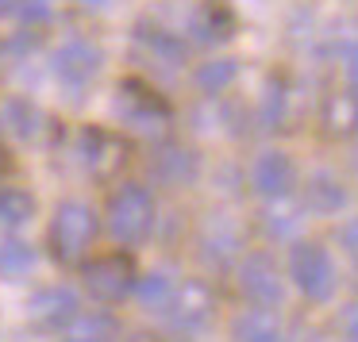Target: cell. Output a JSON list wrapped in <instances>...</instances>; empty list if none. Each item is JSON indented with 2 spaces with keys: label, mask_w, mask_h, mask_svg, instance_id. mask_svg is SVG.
<instances>
[{
  "label": "cell",
  "mask_w": 358,
  "mask_h": 342,
  "mask_svg": "<svg viewBox=\"0 0 358 342\" xmlns=\"http://www.w3.org/2000/svg\"><path fill=\"white\" fill-rule=\"evenodd\" d=\"M155 196L143 185H120L108 200V235L124 246H139L155 231Z\"/></svg>",
  "instance_id": "1"
},
{
  "label": "cell",
  "mask_w": 358,
  "mask_h": 342,
  "mask_svg": "<svg viewBox=\"0 0 358 342\" xmlns=\"http://www.w3.org/2000/svg\"><path fill=\"white\" fill-rule=\"evenodd\" d=\"M96 239V216L89 204L81 200H66L55 208V219L47 227V242H50V254L58 262H78L85 258V250L93 246Z\"/></svg>",
  "instance_id": "2"
},
{
  "label": "cell",
  "mask_w": 358,
  "mask_h": 342,
  "mask_svg": "<svg viewBox=\"0 0 358 342\" xmlns=\"http://www.w3.org/2000/svg\"><path fill=\"white\" fill-rule=\"evenodd\" d=\"M289 277L308 300H331L335 292V262L324 246L316 242H296L289 254Z\"/></svg>",
  "instance_id": "3"
},
{
  "label": "cell",
  "mask_w": 358,
  "mask_h": 342,
  "mask_svg": "<svg viewBox=\"0 0 358 342\" xmlns=\"http://www.w3.org/2000/svg\"><path fill=\"white\" fill-rule=\"evenodd\" d=\"M170 334L178 342H189L193 334H201L212 319V292L201 281H189L185 288H178L170 300Z\"/></svg>",
  "instance_id": "4"
},
{
  "label": "cell",
  "mask_w": 358,
  "mask_h": 342,
  "mask_svg": "<svg viewBox=\"0 0 358 342\" xmlns=\"http://www.w3.org/2000/svg\"><path fill=\"white\" fill-rule=\"evenodd\" d=\"M101 66H104L101 47H93V43H85V39L62 43V47L55 50V58H50V70H55L58 85L73 89V93H78V89H85L89 81L101 73Z\"/></svg>",
  "instance_id": "5"
},
{
  "label": "cell",
  "mask_w": 358,
  "mask_h": 342,
  "mask_svg": "<svg viewBox=\"0 0 358 342\" xmlns=\"http://www.w3.org/2000/svg\"><path fill=\"white\" fill-rule=\"evenodd\" d=\"M85 285L93 292V300L101 304H120L135 285V265L127 262L124 254H108L96 258V262L85 265Z\"/></svg>",
  "instance_id": "6"
},
{
  "label": "cell",
  "mask_w": 358,
  "mask_h": 342,
  "mask_svg": "<svg viewBox=\"0 0 358 342\" xmlns=\"http://www.w3.org/2000/svg\"><path fill=\"white\" fill-rule=\"evenodd\" d=\"M81 311V300L70 285H50V288H39V292L27 300V319L47 331H62L73 315Z\"/></svg>",
  "instance_id": "7"
},
{
  "label": "cell",
  "mask_w": 358,
  "mask_h": 342,
  "mask_svg": "<svg viewBox=\"0 0 358 342\" xmlns=\"http://www.w3.org/2000/svg\"><path fill=\"white\" fill-rule=\"evenodd\" d=\"M250 185L255 193H262L266 200H285L289 188L296 185V165L285 150H266V154L255 158L250 165Z\"/></svg>",
  "instance_id": "8"
},
{
  "label": "cell",
  "mask_w": 358,
  "mask_h": 342,
  "mask_svg": "<svg viewBox=\"0 0 358 342\" xmlns=\"http://www.w3.org/2000/svg\"><path fill=\"white\" fill-rule=\"evenodd\" d=\"M239 285H243V292H247V300H255L258 308H278L281 296H285L278 265L266 254H250L247 262L239 265Z\"/></svg>",
  "instance_id": "9"
},
{
  "label": "cell",
  "mask_w": 358,
  "mask_h": 342,
  "mask_svg": "<svg viewBox=\"0 0 358 342\" xmlns=\"http://www.w3.org/2000/svg\"><path fill=\"white\" fill-rule=\"evenodd\" d=\"M120 93H124V96H120V112H124V119L135 127V131H143V135H162L170 112H166V104L158 101V96L143 93L135 81H127Z\"/></svg>",
  "instance_id": "10"
},
{
  "label": "cell",
  "mask_w": 358,
  "mask_h": 342,
  "mask_svg": "<svg viewBox=\"0 0 358 342\" xmlns=\"http://www.w3.org/2000/svg\"><path fill=\"white\" fill-rule=\"evenodd\" d=\"M135 50H139L150 66H162V70H178V66L185 62V43L173 39L162 27H147V24L135 27Z\"/></svg>",
  "instance_id": "11"
},
{
  "label": "cell",
  "mask_w": 358,
  "mask_h": 342,
  "mask_svg": "<svg viewBox=\"0 0 358 342\" xmlns=\"http://www.w3.org/2000/svg\"><path fill=\"white\" fill-rule=\"evenodd\" d=\"M150 165H155V177L170 188H189L201 177V158L189 147H166L162 154H155Z\"/></svg>",
  "instance_id": "12"
},
{
  "label": "cell",
  "mask_w": 358,
  "mask_h": 342,
  "mask_svg": "<svg viewBox=\"0 0 358 342\" xmlns=\"http://www.w3.org/2000/svg\"><path fill=\"white\" fill-rule=\"evenodd\" d=\"M81 158L96 177H112L124 165L127 147L120 139H112L108 131H81Z\"/></svg>",
  "instance_id": "13"
},
{
  "label": "cell",
  "mask_w": 358,
  "mask_h": 342,
  "mask_svg": "<svg viewBox=\"0 0 358 342\" xmlns=\"http://www.w3.org/2000/svg\"><path fill=\"white\" fill-rule=\"evenodd\" d=\"M304 208L316 211V216H339L347 208V185H343L339 173L331 170L312 173L308 185H304Z\"/></svg>",
  "instance_id": "14"
},
{
  "label": "cell",
  "mask_w": 358,
  "mask_h": 342,
  "mask_svg": "<svg viewBox=\"0 0 358 342\" xmlns=\"http://www.w3.org/2000/svg\"><path fill=\"white\" fill-rule=\"evenodd\" d=\"M239 246H243V235H239V227H235L231 219L212 216L208 223H204V231H201V254H204V262L227 265L235 254H239Z\"/></svg>",
  "instance_id": "15"
},
{
  "label": "cell",
  "mask_w": 358,
  "mask_h": 342,
  "mask_svg": "<svg viewBox=\"0 0 358 342\" xmlns=\"http://www.w3.org/2000/svg\"><path fill=\"white\" fill-rule=\"evenodd\" d=\"M0 127L8 135H16V139H35L43 131V112L31 101H20V96L0 101Z\"/></svg>",
  "instance_id": "16"
},
{
  "label": "cell",
  "mask_w": 358,
  "mask_h": 342,
  "mask_svg": "<svg viewBox=\"0 0 358 342\" xmlns=\"http://www.w3.org/2000/svg\"><path fill=\"white\" fill-rule=\"evenodd\" d=\"M231 339L235 342H281V327L270 308H250L243 315H235Z\"/></svg>",
  "instance_id": "17"
},
{
  "label": "cell",
  "mask_w": 358,
  "mask_h": 342,
  "mask_svg": "<svg viewBox=\"0 0 358 342\" xmlns=\"http://www.w3.org/2000/svg\"><path fill=\"white\" fill-rule=\"evenodd\" d=\"M131 292L139 296V304L147 311H166L170 308V300H173V281H170V273H162V269H155V273H147V277H139L131 285Z\"/></svg>",
  "instance_id": "18"
},
{
  "label": "cell",
  "mask_w": 358,
  "mask_h": 342,
  "mask_svg": "<svg viewBox=\"0 0 358 342\" xmlns=\"http://www.w3.org/2000/svg\"><path fill=\"white\" fill-rule=\"evenodd\" d=\"M35 219V196L24 193V188H0V227H16L31 223Z\"/></svg>",
  "instance_id": "19"
},
{
  "label": "cell",
  "mask_w": 358,
  "mask_h": 342,
  "mask_svg": "<svg viewBox=\"0 0 358 342\" xmlns=\"http://www.w3.org/2000/svg\"><path fill=\"white\" fill-rule=\"evenodd\" d=\"M235 77H239V66H235L231 58H212V62H204L201 70H196V89L216 96V93H227V89L235 85Z\"/></svg>",
  "instance_id": "20"
},
{
  "label": "cell",
  "mask_w": 358,
  "mask_h": 342,
  "mask_svg": "<svg viewBox=\"0 0 358 342\" xmlns=\"http://www.w3.org/2000/svg\"><path fill=\"white\" fill-rule=\"evenodd\" d=\"M35 269V246L24 239H8L0 242V277H27Z\"/></svg>",
  "instance_id": "21"
},
{
  "label": "cell",
  "mask_w": 358,
  "mask_h": 342,
  "mask_svg": "<svg viewBox=\"0 0 358 342\" xmlns=\"http://www.w3.org/2000/svg\"><path fill=\"white\" fill-rule=\"evenodd\" d=\"M189 27L196 31L201 43H216V39H227V35H231V16H227L224 8H216V4H208V8L196 12Z\"/></svg>",
  "instance_id": "22"
},
{
  "label": "cell",
  "mask_w": 358,
  "mask_h": 342,
  "mask_svg": "<svg viewBox=\"0 0 358 342\" xmlns=\"http://www.w3.org/2000/svg\"><path fill=\"white\" fill-rule=\"evenodd\" d=\"M66 331H70V342H104L112 334V319L108 315H73L70 323H66Z\"/></svg>",
  "instance_id": "23"
},
{
  "label": "cell",
  "mask_w": 358,
  "mask_h": 342,
  "mask_svg": "<svg viewBox=\"0 0 358 342\" xmlns=\"http://www.w3.org/2000/svg\"><path fill=\"white\" fill-rule=\"evenodd\" d=\"M301 223H304V216L296 208H285V204H273L270 211H266V231L270 235H278V239H293L296 231H301Z\"/></svg>",
  "instance_id": "24"
},
{
  "label": "cell",
  "mask_w": 358,
  "mask_h": 342,
  "mask_svg": "<svg viewBox=\"0 0 358 342\" xmlns=\"http://www.w3.org/2000/svg\"><path fill=\"white\" fill-rule=\"evenodd\" d=\"M327 127H331V131H343V135L355 127V93H350V89L327 104Z\"/></svg>",
  "instance_id": "25"
},
{
  "label": "cell",
  "mask_w": 358,
  "mask_h": 342,
  "mask_svg": "<svg viewBox=\"0 0 358 342\" xmlns=\"http://www.w3.org/2000/svg\"><path fill=\"white\" fill-rule=\"evenodd\" d=\"M258 116H262V124H266V127H278L281 119H285V89H281L278 81H270V85H266Z\"/></svg>",
  "instance_id": "26"
},
{
  "label": "cell",
  "mask_w": 358,
  "mask_h": 342,
  "mask_svg": "<svg viewBox=\"0 0 358 342\" xmlns=\"http://www.w3.org/2000/svg\"><path fill=\"white\" fill-rule=\"evenodd\" d=\"M50 12H55V0H20L16 4V16L24 24H43Z\"/></svg>",
  "instance_id": "27"
},
{
  "label": "cell",
  "mask_w": 358,
  "mask_h": 342,
  "mask_svg": "<svg viewBox=\"0 0 358 342\" xmlns=\"http://www.w3.org/2000/svg\"><path fill=\"white\" fill-rule=\"evenodd\" d=\"M343 342H358V327H355V308L343 311Z\"/></svg>",
  "instance_id": "28"
},
{
  "label": "cell",
  "mask_w": 358,
  "mask_h": 342,
  "mask_svg": "<svg viewBox=\"0 0 358 342\" xmlns=\"http://www.w3.org/2000/svg\"><path fill=\"white\" fill-rule=\"evenodd\" d=\"M78 4H81L85 12H108L112 4H116V0H78Z\"/></svg>",
  "instance_id": "29"
},
{
  "label": "cell",
  "mask_w": 358,
  "mask_h": 342,
  "mask_svg": "<svg viewBox=\"0 0 358 342\" xmlns=\"http://www.w3.org/2000/svg\"><path fill=\"white\" fill-rule=\"evenodd\" d=\"M343 250H347V254H355V223L343 227Z\"/></svg>",
  "instance_id": "30"
},
{
  "label": "cell",
  "mask_w": 358,
  "mask_h": 342,
  "mask_svg": "<svg viewBox=\"0 0 358 342\" xmlns=\"http://www.w3.org/2000/svg\"><path fill=\"white\" fill-rule=\"evenodd\" d=\"M20 0H0V16H8V12H16Z\"/></svg>",
  "instance_id": "31"
},
{
  "label": "cell",
  "mask_w": 358,
  "mask_h": 342,
  "mask_svg": "<svg viewBox=\"0 0 358 342\" xmlns=\"http://www.w3.org/2000/svg\"><path fill=\"white\" fill-rule=\"evenodd\" d=\"M0 154H4V150H0ZM0 165H4V158H0Z\"/></svg>",
  "instance_id": "32"
}]
</instances>
